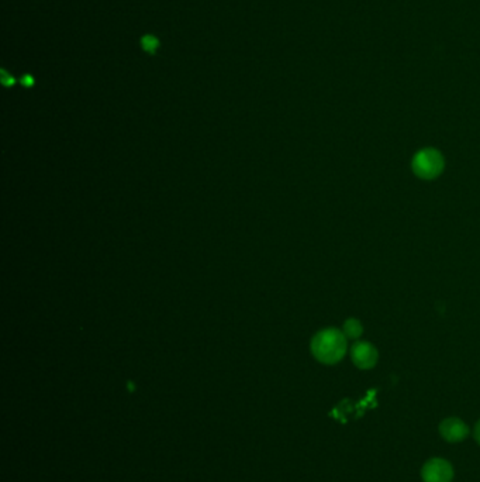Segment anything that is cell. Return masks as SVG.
I'll list each match as a JSON object with an SVG mask.
<instances>
[{
  "instance_id": "6da1fadb",
  "label": "cell",
  "mask_w": 480,
  "mask_h": 482,
  "mask_svg": "<svg viewBox=\"0 0 480 482\" xmlns=\"http://www.w3.org/2000/svg\"><path fill=\"white\" fill-rule=\"evenodd\" d=\"M348 339L338 329L319 332L312 340V353L323 364H337L347 353Z\"/></svg>"
},
{
  "instance_id": "5b68a950",
  "label": "cell",
  "mask_w": 480,
  "mask_h": 482,
  "mask_svg": "<svg viewBox=\"0 0 480 482\" xmlns=\"http://www.w3.org/2000/svg\"><path fill=\"white\" fill-rule=\"evenodd\" d=\"M439 433L446 441L458 443V441H462L467 436L469 430H467V426L460 419L448 417L441 422Z\"/></svg>"
},
{
  "instance_id": "3957f363",
  "label": "cell",
  "mask_w": 480,
  "mask_h": 482,
  "mask_svg": "<svg viewBox=\"0 0 480 482\" xmlns=\"http://www.w3.org/2000/svg\"><path fill=\"white\" fill-rule=\"evenodd\" d=\"M421 476L424 482H451L453 478V468L444 458H432L424 464Z\"/></svg>"
},
{
  "instance_id": "277c9868",
  "label": "cell",
  "mask_w": 480,
  "mask_h": 482,
  "mask_svg": "<svg viewBox=\"0 0 480 482\" xmlns=\"http://www.w3.org/2000/svg\"><path fill=\"white\" fill-rule=\"evenodd\" d=\"M351 357L354 364L361 370H371L378 364L379 353L368 341H358L351 349Z\"/></svg>"
},
{
  "instance_id": "ba28073f",
  "label": "cell",
  "mask_w": 480,
  "mask_h": 482,
  "mask_svg": "<svg viewBox=\"0 0 480 482\" xmlns=\"http://www.w3.org/2000/svg\"><path fill=\"white\" fill-rule=\"evenodd\" d=\"M474 438H476V441L480 444V420L477 422V424H476V427H474Z\"/></svg>"
},
{
  "instance_id": "8992f818",
  "label": "cell",
  "mask_w": 480,
  "mask_h": 482,
  "mask_svg": "<svg viewBox=\"0 0 480 482\" xmlns=\"http://www.w3.org/2000/svg\"><path fill=\"white\" fill-rule=\"evenodd\" d=\"M342 333L348 340H358L364 333V327L358 319H348L342 326Z\"/></svg>"
},
{
  "instance_id": "7a4b0ae2",
  "label": "cell",
  "mask_w": 480,
  "mask_h": 482,
  "mask_svg": "<svg viewBox=\"0 0 480 482\" xmlns=\"http://www.w3.org/2000/svg\"><path fill=\"white\" fill-rule=\"evenodd\" d=\"M445 168V159L436 148H422L417 151L411 159L413 172L424 179L431 181L438 178Z\"/></svg>"
},
{
  "instance_id": "52a82bcc",
  "label": "cell",
  "mask_w": 480,
  "mask_h": 482,
  "mask_svg": "<svg viewBox=\"0 0 480 482\" xmlns=\"http://www.w3.org/2000/svg\"><path fill=\"white\" fill-rule=\"evenodd\" d=\"M159 47V41L152 37V36H147L142 39V48L148 53H154L156 48Z\"/></svg>"
}]
</instances>
